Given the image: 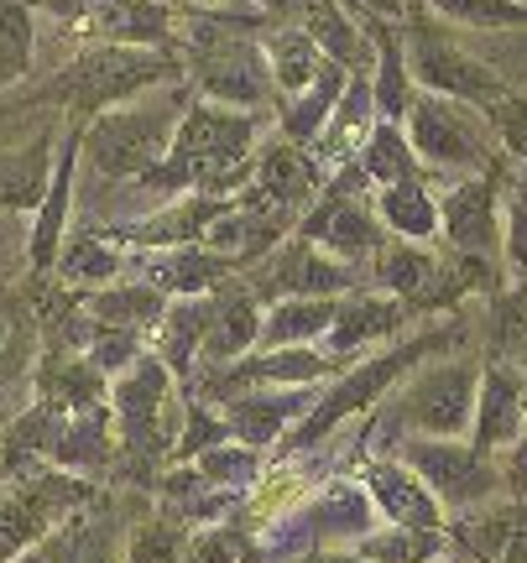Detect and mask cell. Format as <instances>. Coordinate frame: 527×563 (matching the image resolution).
<instances>
[{
    "instance_id": "1",
    "label": "cell",
    "mask_w": 527,
    "mask_h": 563,
    "mask_svg": "<svg viewBox=\"0 0 527 563\" xmlns=\"http://www.w3.org/2000/svg\"><path fill=\"white\" fill-rule=\"evenodd\" d=\"M251 141H256V121L230 110V104H194L173 131L167 146V167L146 173V178H163L167 188H199V199H224L230 188H241L251 173Z\"/></svg>"
},
{
    "instance_id": "2",
    "label": "cell",
    "mask_w": 527,
    "mask_h": 563,
    "mask_svg": "<svg viewBox=\"0 0 527 563\" xmlns=\"http://www.w3.org/2000/svg\"><path fill=\"white\" fill-rule=\"evenodd\" d=\"M178 121H183L178 95H146V100L110 104L105 115H95V125L79 136V146L95 173H105V178H116V183H131L163 167Z\"/></svg>"
},
{
    "instance_id": "3",
    "label": "cell",
    "mask_w": 527,
    "mask_h": 563,
    "mask_svg": "<svg viewBox=\"0 0 527 563\" xmlns=\"http://www.w3.org/2000/svg\"><path fill=\"white\" fill-rule=\"evenodd\" d=\"M173 74V63L163 53H146V47H125V42H100L89 47L84 58H74L63 68L58 79V95L68 110L79 115H95V110H110V104H125L136 100L142 89L163 84Z\"/></svg>"
},
{
    "instance_id": "4",
    "label": "cell",
    "mask_w": 527,
    "mask_h": 563,
    "mask_svg": "<svg viewBox=\"0 0 527 563\" xmlns=\"http://www.w3.org/2000/svg\"><path fill=\"white\" fill-rule=\"evenodd\" d=\"M407 146L413 157L439 167V173H481L491 157V121L475 115V104L465 100H444V95H418L407 104Z\"/></svg>"
},
{
    "instance_id": "5",
    "label": "cell",
    "mask_w": 527,
    "mask_h": 563,
    "mask_svg": "<svg viewBox=\"0 0 527 563\" xmlns=\"http://www.w3.org/2000/svg\"><path fill=\"white\" fill-rule=\"evenodd\" d=\"M173 371L157 355H136L110 386V418L121 422L131 454H163L173 433Z\"/></svg>"
},
{
    "instance_id": "6",
    "label": "cell",
    "mask_w": 527,
    "mask_h": 563,
    "mask_svg": "<svg viewBox=\"0 0 527 563\" xmlns=\"http://www.w3.org/2000/svg\"><path fill=\"white\" fill-rule=\"evenodd\" d=\"M475 386H481V371L460 361L428 365L397 402V428H413L418 439H465L475 418Z\"/></svg>"
},
{
    "instance_id": "7",
    "label": "cell",
    "mask_w": 527,
    "mask_h": 563,
    "mask_svg": "<svg viewBox=\"0 0 527 563\" xmlns=\"http://www.w3.org/2000/svg\"><path fill=\"white\" fill-rule=\"evenodd\" d=\"M428 350H439V340H407V344H397V350H386V355H376V361H365V365H355L345 382L329 391L325 402H314V412L304 418V428L287 439V449L298 454V449H314V439H325L334 422H345V418H355V412H365V407L382 397L386 386L403 376L413 361H424Z\"/></svg>"
},
{
    "instance_id": "8",
    "label": "cell",
    "mask_w": 527,
    "mask_h": 563,
    "mask_svg": "<svg viewBox=\"0 0 527 563\" xmlns=\"http://www.w3.org/2000/svg\"><path fill=\"white\" fill-rule=\"evenodd\" d=\"M403 464H413L424 485L439 496V506H481L496 490V470L475 443L460 439H413L403 443Z\"/></svg>"
},
{
    "instance_id": "9",
    "label": "cell",
    "mask_w": 527,
    "mask_h": 563,
    "mask_svg": "<svg viewBox=\"0 0 527 563\" xmlns=\"http://www.w3.org/2000/svg\"><path fill=\"white\" fill-rule=\"evenodd\" d=\"M407 79H418L428 95H444V100H465L486 110L491 100H502L507 89L491 74L486 63H475L470 53L449 47V42H433L428 32H418L413 53H407Z\"/></svg>"
},
{
    "instance_id": "10",
    "label": "cell",
    "mask_w": 527,
    "mask_h": 563,
    "mask_svg": "<svg viewBox=\"0 0 527 563\" xmlns=\"http://www.w3.org/2000/svg\"><path fill=\"white\" fill-rule=\"evenodd\" d=\"M53 16L68 21L74 37L89 42H125V47H146L167 32V16L152 0H47Z\"/></svg>"
},
{
    "instance_id": "11",
    "label": "cell",
    "mask_w": 527,
    "mask_h": 563,
    "mask_svg": "<svg viewBox=\"0 0 527 563\" xmlns=\"http://www.w3.org/2000/svg\"><path fill=\"white\" fill-rule=\"evenodd\" d=\"M308 402H314L308 386H256V391H245L224 407V428L245 449H266L272 439H287V428L298 418L314 412Z\"/></svg>"
},
{
    "instance_id": "12",
    "label": "cell",
    "mask_w": 527,
    "mask_h": 563,
    "mask_svg": "<svg viewBox=\"0 0 527 563\" xmlns=\"http://www.w3.org/2000/svg\"><path fill=\"white\" fill-rule=\"evenodd\" d=\"M361 485L386 527H444V506L413 464H371Z\"/></svg>"
},
{
    "instance_id": "13",
    "label": "cell",
    "mask_w": 527,
    "mask_h": 563,
    "mask_svg": "<svg viewBox=\"0 0 527 563\" xmlns=\"http://www.w3.org/2000/svg\"><path fill=\"white\" fill-rule=\"evenodd\" d=\"M439 224L454 241V251L465 256H486L491 245L502 241V220H496V178L486 173H470L444 194V209H439Z\"/></svg>"
},
{
    "instance_id": "14",
    "label": "cell",
    "mask_w": 527,
    "mask_h": 563,
    "mask_svg": "<svg viewBox=\"0 0 527 563\" xmlns=\"http://www.w3.org/2000/svg\"><path fill=\"white\" fill-rule=\"evenodd\" d=\"M304 241L329 251L334 262L355 266L361 256H376V251H382V224H376V214L361 209L355 199H329L304 220Z\"/></svg>"
},
{
    "instance_id": "15",
    "label": "cell",
    "mask_w": 527,
    "mask_h": 563,
    "mask_svg": "<svg viewBox=\"0 0 527 563\" xmlns=\"http://www.w3.org/2000/svg\"><path fill=\"white\" fill-rule=\"evenodd\" d=\"M527 418V397L523 386L512 382L507 371H481V386H475V418H470V443L491 454V449H512L517 433H523Z\"/></svg>"
},
{
    "instance_id": "16",
    "label": "cell",
    "mask_w": 527,
    "mask_h": 563,
    "mask_svg": "<svg viewBox=\"0 0 527 563\" xmlns=\"http://www.w3.org/2000/svg\"><path fill=\"white\" fill-rule=\"evenodd\" d=\"M382 125V115H376V95H371V79H355L340 89V100H334V110H329L325 131H319V167H345L355 152H365V141H371V131Z\"/></svg>"
},
{
    "instance_id": "17",
    "label": "cell",
    "mask_w": 527,
    "mask_h": 563,
    "mask_svg": "<svg viewBox=\"0 0 527 563\" xmlns=\"http://www.w3.org/2000/svg\"><path fill=\"white\" fill-rule=\"evenodd\" d=\"M251 173H256V188H262L266 203H277V209H304L308 199H314V188H319V178H325V167L314 157H304L293 141H272V146H262L256 152V162H251Z\"/></svg>"
},
{
    "instance_id": "18",
    "label": "cell",
    "mask_w": 527,
    "mask_h": 563,
    "mask_svg": "<svg viewBox=\"0 0 527 563\" xmlns=\"http://www.w3.org/2000/svg\"><path fill=\"white\" fill-rule=\"evenodd\" d=\"M256 344H262V308L251 302V292H235V298L215 302L209 334H204V344H199V365H209V371L241 365Z\"/></svg>"
},
{
    "instance_id": "19",
    "label": "cell",
    "mask_w": 527,
    "mask_h": 563,
    "mask_svg": "<svg viewBox=\"0 0 527 563\" xmlns=\"http://www.w3.org/2000/svg\"><path fill=\"white\" fill-rule=\"evenodd\" d=\"M444 266L433 262V251L413 241H392L376 251V282H382L392 298H407V302H439L449 298L444 287Z\"/></svg>"
},
{
    "instance_id": "20",
    "label": "cell",
    "mask_w": 527,
    "mask_h": 563,
    "mask_svg": "<svg viewBox=\"0 0 527 563\" xmlns=\"http://www.w3.org/2000/svg\"><path fill=\"white\" fill-rule=\"evenodd\" d=\"M110 422H116V418H110V407H105V402L58 418L53 443H47V460L58 464V470H74V475L100 470V464L110 460Z\"/></svg>"
},
{
    "instance_id": "21",
    "label": "cell",
    "mask_w": 527,
    "mask_h": 563,
    "mask_svg": "<svg viewBox=\"0 0 527 563\" xmlns=\"http://www.w3.org/2000/svg\"><path fill=\"white\" fill-rule=\"evenodd\" d=\"M350 282H355V266L334 262L329 251H319L314 241L298 235V245L277 262V282L272 287L287 292V298H334V292H345Z\"/></svg>"
},
{
    "instance_id": "22",
    "label": "cell",
    "mask_w": 527,
    "mask_h": 563,
    "mask_svg": "<svg viewBox=\"0 0 527 563\" xmlns=\"http://www.w3.org/2000/svg\"><path fill=\"white\" fill-rule=\"evenodd\" d=\"M74 157H79V131L63 141V162L53 167V183H47V194L37 203V230H32V245H26L37 272H47L63 251V224H68V203H74Z\"/></svg>"
},
{
    "instance_id": "23",
    "label": "cell",
    "mask_w": 527,
    "mask_h": 563,
    "mask_svg": "<svg viewBox=\"0 0 527 563\" xmlns=\"http://www.w3.org/2000/svg\"><path fill=\"white\" fill-rule=\"evenodd\" d=\"M230 376L224 386H308L329 376L334 361H329L325 350H314V344H287V350H262V355H251L245 365H224Z\"/></svg>"
},
{
    "instance_id": "24",
    "label": "cell",
    "mask_w": 527,
    "mask_h": 563,
    "mask_svg": "<svg viewBox=\"0 0 527 563\" xmlns=\"http://www.w3.org/2000/svg\"><path fill=\"white\" fill-rule=\"evenodd\" d=\"M230 277V262L215 256V251H173V256H157V262L142 266V282L146 287H157L163 298H204L209 287H220Z\"/></svg>"
},
{
    "instance_id": "25",
    "label": "cell",
    "mask_w": 527,
    "mask_h": 563,
    "mask_svg": "<svg viewBox=\"0 0 527 563\" xmlns=\"http://www.w3.org/2000/svg\"><path fill=\"white\" fill-rule=\"evenodd\" d=\"M308 37H314V47L329 63H340L345 74L350 68L361 74L365 63H371V42H365V32L355 26V16H350L340 0H308Z\"/></svg>"
},
{
    "instance_id": "26",
    "label": "cell",
    "mask_w": 527,
    "mask_h": 563,
    "mask_svg": "<svg viewBox=\"0 0 527 563\" xmlns=\"http://www.w3.org/2000/svg\"><path fill=\"white\" fill-rule=\"evenodd\" d=\"M403 323V302L392 298H355L345 302L340 313H334V323H329V361H340V355H350V350H365L371 340H386L392 329Z\"/></svg>"
},
{
    "instance_id": "27",
    "label": "cell",
    "mask_w": 527,
    "mask_h": 563,
    "mask_svg": "<svg viewBox=\"0 0 527 563\" xmlns=\"http://www.w3.org/2000/svg\"><path fill=\"white\" fill-rule=\"evenodd\" d=\"M53 136H37L26 152H0V209H37L47 183H53Z\"/></svg>"
},
{
    "instance_id": "28",
    "label": "cell",
    "mask_w": 527,
    "mask_h": 563,
    "mask_svg": "<svg viewBox=\"0 0 527 563\" xmlns=\"http://www.w3.org/2000/svg\"><path fill=\"white\" fill-rule=\"evenodd\" d=\"M209 319H215V302L209 298H173L163 308V319H157V361L167 371H188V361H199V344L209 334Z\"/></svg>"
},
{
    "instance_id": "29",
    "label": "cell",
    "mask_w": 527,
    "mask_h": 563,
    "mask_svg": "<svg viewBox=\"0 0 527 563\" xmlns=\"http://www.w3.org/2000/svg\"><path fill=\"white\" fill-rule=\"evenodd\" d=\"M334 313H340V302L334 298H283L262 319V344L266 350H287V344L325 340Z\"/></svg>"
},
{
    "instance_id": "30",
    "label": "cell",
    "mask_w": 527,
    "mask_h": 563,
    "mask_svg": "<svg viewBox=\"0 0 527 563\" xmlns=\"http://www.w3.org/2000/svg\"><path fill=\"white\" fill-rule=\"evenodd\" d=\"M204 95L215 104H230V110H245V104L262 100V58L245 53V47H224L204 63Z\"/></svg>"
},
{
    "instance_id": "31",
    "label": "cell",
    "mask_w": 527,
    "mask_h": 563,
    "mask_svg": "<svg viewBox=\"0 0 527 563\" xmlns=\"http://www.w3.org/2000/svg\"><path fill=\"white\" fill-rule=\"evenodd\" d=\"M361 563H439L444 559V527H376L355 543Z\"/></svg>"
},
{
    "instance_id": "32",
    "label": "cell",
    "mask_w": 527,
    "mask_h": 563,
    "mask_svg": "<svg viewBox=\"0 0 527 563\" xmlns=\"http://www.w3.org/2000/svg\"><path fill=\"white\" fill-rule=\"evenodd\" d=\"M376 214H382L403 241H433V235H439V199H433L418 178L386 183L382 199H376Z\"/></svg>"
},
{
    "instance_id": "33",
    "label": "cell",
    "mask_w": 527,
    "mask_h": 563,
    "mask_svg": "<svg viewBox=\"0 0 527 563\" xmlns=\"http://www.w3.org/2000/svg\"><path fill=\"white\" fill-rule=\"evenodd\" d=\"M53 266H58L74 287H105V282H116L125 272V251L110 241V235L84 230V235H74V241L63 245Z\"/></svg>"
},
{
    "instance_id": "34",
    "label": "cell",
    "mask_w": 527,
    "mask_h": 563,
    "mask_svg": "<svg viewBox=\"0 0 527 563\" xmlns=\"http://www.w3.org/2000/svg\"><path fill=\"white\" fill-rule=\"evenodd\" d=\"M308 496H314V475H308V470H298V464L272 470V475H262L256 490H251V501H245V522L251 527H277L283 517H293Z\"/></svg>"
},
{
    "instance_id": "35",
    "label": "cell",
    "mask_w": 527,
    "mask_h": 563,
    "mask_svg": "<svg viewBox=\"0 0 527 563\" xmlns=\"http://www.w3.org/2000/svg\"><path fill=\"white\" fill-rule=\"evenodd\" d=\"M340 89H345V68L340 63H319V74H314V84L304 89V100L293 104V115L283 121V141H314L319 131H325L329 110H334V100H340Z\"/></svg>"
},
{
    "instance_id": "36",
    "label": "cell",
    "mask_w": 527,
    "mask_h": 563,
    "mask_svg": "<svg viewBox=\"0 0 527 563\" xmlns=\"http://www.w3.org/2000/svg\"><path fill=\"white\" fill-rule=\"evenodd\" d=\"M89 308H95V319L110 323V329H131V334H142L146 323L163 319L167 298L157 292V287H146V282H131V287H105Z\"/></svg>"
},
{
    "instance_id": "37",
    "label": "cell",
    "mask_w": 527,
    "mask_h": 563,
    "mask_svg": "<svg viewBox=\"0 0 527 563\" xmlns=\"http://www.w3.org/2000/svg\"><path fill=\"white\" fill-rule=\"evenodd\" d=\"M32 47H37L32 11L21 0H0V95L32 74Z\"/></svg>"
},
{
    "instance_id": "38",
    "label": "cell",
    "mask_w": 527,
    "mask_h": 563,
    "mask_svg": "<svg viewBox=\"0 0 527 563\" xmlns=\"http://www.w3.org/2000/svg\"><path fill=\"white\" fill-rule=\"evenodd\" d=\"M418 167H424V162L413 157V146H407V136L397 131V121H382L376 131H371V141H365V152H361L365 178H376L386 188V183L418 178Z\"/></svg>"
},
{
    "instance_id": "39",
    "label": "cell",
    "mask_w": 527,
    "mask_h": 563,
    "mask_svg": "<svg viewBox=\"0 0 527 563\" xmlns=\"http://www.w3.org/2000/svg\"><path fill=\"white\" fill-rule=\"evenodd\" d=\"M194 470L204 475L209 490H251V485L262 481V460H256V449H245V443H215V449H204Z\"/></svg>"
},
{
    "instance_id": "40",
    "label": "cell",
    "mask_w": 527,
    "mask_h": 563,
    "mask_svg": "<svg viewBox=\"0 0 527 563\" xmlns=\"http://www.w3.org/2000/svg\"><path fill=\"white\" fill-rule=\"evenodd\" d=\"M266 63H272V74H277V89H287V95H304L308 84H314V74H319L325 53L314 47V37H308V32H283V37L266 47Z\"/></svg>"
},
{
    "instance_id": "41",
    "label": "cell",
    "mask_w": 527,
    "mask_h": 563,
    "mask_svg": "<svg viewBox=\"0 0 527 563\" xmlns=\"http://www.w3.org/2000/svg\"><path fill=\"white\" fill-rule=\"evenodd\" d=\"M439 16L475 26V32H496V26H527V0H428Z\"/></svg>"
},
{
    "instance_id": "42",
    "label": "cell",
    "mask_w": 527,
    "mask_h": 563,
    "mask_svg": "<svg viewBox=\"0 0 527 563\" xmlns=\"http://www.w3.org/2000/svg\"><path fill=\"white\" fill-rule=\"evenodd\" d=\"M188 563H266V553L251 543V532L204 527L199 538H188Z\"/></svg>"
},
{
    "instance_id": "43",
    "label": "cell",
    "mask_w": 527,
    "mask_h": 563,
    "mask_svg": "<svg viewBox=\"0 0 527 563\" xmlns=\"http://www.w3.org/2000/svg\"><path fill=\"white\" fill-rule=\"evenodd\" d=\"M26 361H32V313L0 298V382H11Z\"/></svg>"
},
{
    "instance_id": "44",
    "label": "cell",
    "mask_w": 527,
    "mask_h": 563,
    "mask_svg": "<svg viewBox=\"0 0 527 563\" xmlns=\"http://www.w3.org/2000/svg\"><path fill=\"white\" fill-rule=\"evenodd\" d=\"M230 439V428H224V418H215L209 407L199 402H188L183 407V428H178V439H173V454L178 460H199L204 449H215V443Z\"/></svg>"
},
{
    "instance_id": "45",
    "label": "cell",
    "mask_w": 527,
    "mask_h": 563,
    "mask_svg": "<svg viewBox=\"0 0 527 563\" xmlns=\"http://www.w3.org/2000/svg\"><path fill=\"white\" fill-rule=\"evenodd\" d=\"M407 58L397 53V42H382V79L371 84V95H376V110H382V121H397L407 115Z\"/></svg>"
},
{
    "instance_id": "46",
    "label": "cell",
    "mask_w": 527,
    "mask_h": 563,
    "mask_svg": "<svg viewBox=\"0 0 527 563\" xmlns=\"http://www.w3.org/2000/svg\"><path fill=\"white\" fill-rule=\"evenodd\" d=\"M486 121H491L496 141L507 146L512 157L527 162V100H523V95H502V100H491L486 104Z\"/></svg>"
},
{
    "instance_id": "47",
    "label": "cell",
    "mask_w": 527,
    "mask_h": 563,
    "mask_svg": "<svg viewBox=\"0 0 527 563\" xmlns=\"http://www.w3.org/2000/svg\"><path fill=\"white\" fill-rule=\"evenodd\" d=\"M502 245L507 262L517 272H527V178H517V188L507 194V214H502Z\"/></svg>"
},
{
    "instance_id": "48",
    "label": "cell",
    "mask_w": 527,
    "mask_h": 563,
    "mask_svg": "<svg viewBox=\"0 0 527 563\" xmlns=\"http://www.w3.org/2000/svg\"><path fill=\"white\" fill-rule=\"evenodd\" d=\"M131 563H188V538L173 532V527H152V532L136 538Z\"/></svg>"
},
{
    "instance_id": "49",
    "label": "cell",
    "mask_w": 527,
    "mask_h": 563,
    "mask_svg": "<svg viewBox=\"0 0 527 563\" xmlns=\"http://www.w3.org/2000/svg\"><path fill=\"white\" fill-rule=\"evenodd\" d=\"M355 5H365V11H376V16H403L407 0H355Z\"/></svg>"
},
{
    "instance_id": "50",
    "label": "cell",
    "mask_w": 527,
    "mask_h": 563,
    "mask_svg": "<svg viewBox=\"0 0 527 563\" xmlns=\"http://www.w3.org/2000/svg\"><path fill=\"white\" fill-rule=\"evenodd\" d=\"M293 563H361L355 553H298Z\"/></svg>"
},
{
    "instance_id": "51",
    "label": "cell",
    "mask_w": 527,
    "mask_h": 563,
    "mask_svg": "<svg viewBox=\"0 0 527 563\" xmlns=\"http://www.w3.org/2000/svg\"><path fill=\"white\" fill-rule=\"evenodd\" d=\"M502 563H527V543H523V538H512V548L502 553Z\"/></svg>"
},
{
    "instance_id": "52",
    "label": "cell",
    "mask_w": 527,
    "mask_h": 563,
    "mask_svg": "<svg viewBox=\"0 0 527 563\" xmlns=\"http://www.w3.org/2000/svg\"><path fill=\"white\" fill-rule=\"evenodd\" d=\"M512 449H517V460L527 464V418H523V433H517V443H512Z\"/></svg>"
},
{
    "instance_id": "53",
    "label": "cell",
    "mask_w": 527,
    "mask_h": 563,
    "mask_svg": "<svg viewBox=\"0 0 527 563\" xmlns=\"http://www.w3.org/2000/svg\"><path fill=\"white\" fill-rule=\"evenodd\" d=\"M79 563H116V559H110V553H105V548H95V553H84Z\"/></svg>"
},
{
    "instance_id": "54",
    "label": "cell",
    "mask_w": 527,
    "mask_h": 563,
    "mask_svg": "<svg viewBox=\"0 0 527 563\" xmlns=\"http://www.w3.org/2000/svg\"><path fill=\"white\" fill-rule=\"evenodd\" d=\"M194 5H230V0H194Z\"/></svg>"
}]
</instances>
